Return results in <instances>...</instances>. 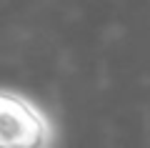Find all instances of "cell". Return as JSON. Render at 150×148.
<instances>
[{"mask_svg":"<svg viewBox=\"0 0 150 148\" xmlns=\"http://www.w3.org/2000/svg\"><path fill=\"white\" fill-rule=\"evenodd\" d=\"M50 123L30 101L0 90V148H48Z\"/></svg>","mask_w":150,"mask_h":148,"instance_id":"obj_1","label":"cell"}]
</instances>
